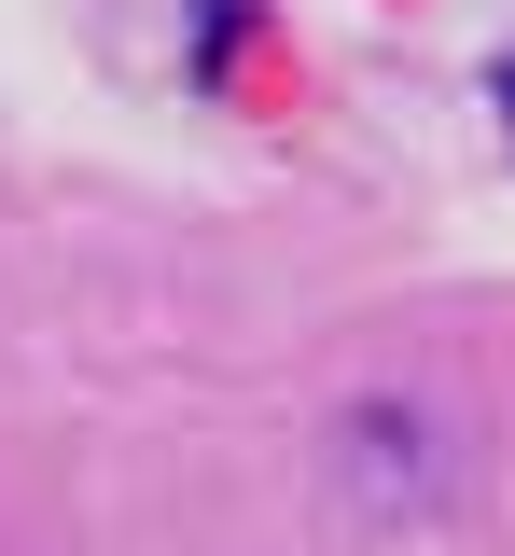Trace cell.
<instances>
[{"instance_id": "1", "label": "cell", "mask_w": 515, "mask_h": 556, "mask_svg": "<svg viewBox=\"0 0 515 556\" xmlns=\"http://www.w3.org/2000/svg\"><path fill=\"white\" fill-rule=\"evenodd\" d=\"M502 126H515V56H502Z\"/></svg>"}]
</instances>
